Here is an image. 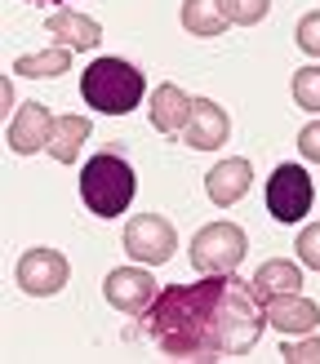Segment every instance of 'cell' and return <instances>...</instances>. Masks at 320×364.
Segmentation results:
<instances>
[{"instance_id": "52a82bcc", "label": "cell", "mask_w": 320, "mask_h": 364, "mask_svg": "<svg viewBox=\"0 0 320 364\" xmlns=\"http://www.w3.org/2000/svg\"><path fill=\"white\" fill-rule=\"evenodd\" d=\"M311 178L302 165H280L272 178H267V209H272L276 223H302V213L311 209Z\"/></svg>"}, {"instance_id": "9a60e30c", "label": "cell", "mask_w": 320, "mask_h": 364, "mask_svg": "<svg viewBox=\"0 0 320 364\" xmlns=\"http://www.w3.org/2000/svg\"><path fill=\"white\" fill-rule=\"evenodd\" d=\"M187 120H191V98L178 85H160L156 94H151V129L178 138V134L187 129Z\"/></svg>"}, {"instance_id": "d6986e66", "label": "cell", "mask_w": 320, "mask_h": 364, "mask_svg": "<svg viewBox=\"0 0 320 364\" xmlns=\"http://www.w3.org/2000/svg\"><path fill=\"white\" fill-rule=\"evenodd\" d=\"M71 67V49L53 45V49H41V53H23V58L14 63L18 76H31V80H49V76H63Z\"/></svg>"}, {"instance_id": "44dd1931", "label": "cell", "mask_w": 320, "mask_h": 364, "mask_svg": "<svg viewBox=\"0 0 320 364\" xmlns=\"http://www.w3.org/2000/svg\"><path fill=\"white\" fill-rule=\"evenodd\" d=\"M223 14H227V23H236V27H254L267 18V9H272V0H218Z\"/></svg>"}, {"instance_id": "603a6c76", "label": "cell", "mask_w": 320, "mask_h": 364, "mask_svg": "<svg viewBox=\"0 0 320 364\" xmlns=\"http://www.w3.org/2000/svg\"><path fill=\"white\" fill-rule=\"evenodd\" d=\"M284 364H320V338H302V342H289L280 351Z\"/></svg>"}, {"instance_id": "5b68a950", "label": "cell", "mask_w": 320, "mask_h": 364, "mask_svg": "<svg viewBox=\"0 0 320 364\" xmlns=\"http://www.w3.org/2000/svg\"><path fill=\"white\" fill-rule=\"evenodd\" d=\"M245 231L236 223H209L196 231V240H191V267L201 271V276H231V271L240 267L245 258Z\"/></svg>"}, {"instance_id": "7402d4cb", "label": "cell", "mask_w": 320, "mask_h": 364, "mask_svg": "<svg viewBox=\"0 0 320 364\" xmlns=\"http://www.w3.org/2000/svg\"><path fill=\"white\" fill-rule=\"evenodd\" d=\"M298 258H302V267H311V271H320V223H311V227H302L298 231Z\"/></svg>"}, {"instance_id": "d4e9b609", "label": "cell", "mask_w": 320, "mask_h": 364, "mask_svg": "<svg viewBox=\"0 0 320 364\" xmlns=\"http://www.w3.org/2000/svg\"><path fill=\"white\" fill-rule=\"evenodd\" d=\"M298 151H302V160H311V165H320V120H311L307 129L298 134Z\"/></svg>"}, {"instance_id": "9c48e42d", "label": "cell", "mask_w": 320, "mask_h": 364, "mask_svg": "<svg viewBox=\"0 0 320 364\" xmlns=\"http://www.w3.org/2000/svg\"><path fill=\"white\" fill-rule=\"evenodd\" d=\"M67 276H71V267H67V258L58 249L36 245V249H27L23 258H18V284H23V294H31V298L58 294L67 284Z\"/></svg>"}, {"instance_id": "5bb4252c", "label": "cell", "mask_w": 320, "mask_h": 364, "mask_svg": "<svg viewBox=\"0 0 320 364\" xmlns=\"http://www.w3.org/2000/svg\"><path fill=\"white\" fill-rule=\"evenodd\" d=\"M45 31L53 36V45H63V49H94L102 41V27H98V18H89V14H76V9H58V14H49V23Z\"/></svg>"}, {"instance_id": "ba28073f", "label": "cell", "mask_w": 320, "mask_h": 364, "mask_svg": "<svg viewBox=\"0 0 320 364\" xmlns=\"http://www.w3.org/2000/svg\"><path fill=\"white\" fill-rule=\"evenodd\" d=\"M102 294H107V302L116 306V311H124V316H142L147 306L156 302V280H151V271L147 267H116V271H107V280H102Z\"/></svg>"}, {"instance_id": "277c9868", "label": "cell", "mask_w": 320, "mask_h": 364, "mask_svg": "<svg viewBox=\"0 0 320 364\" xmlns=\"http://www.w3.org/2000/svg\"><path fill=\"white\" fill-rule=\"evenodd\" d=\"M134 187H138L134 169H129V160H124L116 147L102 151V156H94L80 169V196H85V205L94 209L98 218H116V213L129 209Z\"/></svg>"}, {"instance_id": "8fae6325", "label": "cell", "mask_w": 320, "mask_h": 364, "mask_svg": "<svg viewBox=\"0 0 320 364\" xmlns=\"http://www.w3.org/2000/svg\"><path fill=\"white\" fill-rule=\"evenodd\" d=\"M231 134V120L227 112L213 98H191V120H187V129H183V142L196 151H218L223 142Z\"/></svg>"}, {"instance_id": "484cf974", "label": "cell", "mask_w": 320, "mask_h": 364, "mask_svg": "<svg viewBox=\"0 0 320 364\" xmlns=\"http://www.w3.org/2000/svg\"><path fill=\"white\" fill-rule=\"evenodd\" d=\"M0 102H5L0 112H9V102H14V85H9V80H0Z\"/></svg>"}, {"instance_id": "6da1fadb", "label": "cell", "mask_w": 320, "mask_h": 364, "mask_svg": "<svg viewBox=\"0 0 320 364\" xmlns=\"http://www.w3.org/2000/svg\"><path fill=\"white\" fill-rule=\"evenodd\" d=\"M227 294V276H205L196 284H169L142 311L147 333L160 351L174 360H218L213 333H218V306Z\"/></svg>"}, {"instance_id": "2e32d148", "label": "cell", "mask_w": 320, "mask_h": 364, "mask_svg": "<svg viewBox=\"0 0 320 364\" xmlns=\"http://www.w3.org/2000/svg\"><path fill=\"white\" fill-rule=\"evenodd\" d=\"M89 129H94V124H89V116H53V129H49L45 151L58 160V165H71V160L80 156Z\"/></svg>"}, {"instance_id": "3957f363", "label": "cell", "mask_w": 320, "mask_h": 364, "mask_svg": "<svg viewBox=\"0 0 320 364\" xmlns=\"http://www.w3.org/2000/svg\"><path fill=\"white\" fill-rule=\"evenodd\" d=\"M262 302L254 294V284L240 276H227V294L218 306V333H213V351L218 355H240L262 338Z\"/></svg>"}, {"instance_id": "cb8c5ba5", "label": "cell", "mask_w": 320, "mask_h": 364, "mask_svg": "<svg viewBox=\"0 0 320 364\" xmlns=\"http://www.w3.org/2000/svg\"><path fill=\"white\" fill-rule=\"evenodd\" d=\"M298 45L307 49L311 58H320V9H311V14L298 23Z\"/></svg>"}, {"instance_id": "4fadbf2b", "label": "cell", "mask_w": 320, "mask_h": 364, "mask_svg": "<svg viewBox=\"0 0 320 364\" xmlns=\"http://www.w3.org/2000/svg\"><path fill=\"white\" fill-rule=\"evenodd\" d=\"M249 182H254V165L240 160V156H231V160H223V165H213L205 173V191H209V200L218 209H227L249 191Z\"/></svg>"}, {"instance_id": "ac0fdd59", "label": "cell", "mask_w": 320, "mask_h": 364, "mask_svg": "<svg viewBox=\"0 0 320 364\" xmlns=\"http://www.w3.org/2000/svg\"><path fill=\"white\" fill-rule=\"evenodd\" d=\"M183 27L191 36H223L227 14H223L218 0H183Z\"/></svg>"}, {"instance_id": "8992f818", "label": "cell", "mask_w": 320, "mask_h": 364, "mask_svg": "<svg viewBox=\"0 0 320 364\" xmlns=\"http://www.w3.org/2000/svg\"><path fill=\"white\" fill-rule=\"evenodd\" d=\"M174 249H178V235H174V227L160 213H138V218H129V227H124V253H129L134 262L160 267V262L174 258Z\"/></svg>"}, {"instance_id": "ffe728a7", "label": "cell", "mask_w": 320, "mask_h": 364, "mask_svg": "<svg viewBox=\"0 0 320 364\" xmlns=\"http://www.w3.org/2000/svg\"><path fill=\"white\" fill-rule=\"evenodd\" d=\"M289 89H294V102L302 112H320V67H298Z\"/></svg>"}, {"instance_id": "4316f807", "label": "cell", "mask_w": 320, "mask_h": 364, "mask_svg": "<svg viewBox=\"0 0 320 364\" xmlns=\"http://www.w3.org/2000/svg\"><path fill=\"white\" fill-rule=\"evenodd\" d=\"M36 5H58V0H36Z\"/></svg>"}, {"instance_id": "7a4b0ae2", "label": "cell", "mask_w": 320, "mask_h": 364, "mask_svg": "<svg viewBox=\"0 0 320 364\" xmlns=\"http://www.w3.org/2000/svg\"><path fill=\"white\" fill-rule=\"evenodd\" d=\"M142 89H147V76L124 58H98V63H89L85 76H80L85 102L94 107V112H102V116L134 112L142 102Z\"/></svg>"}, {"instance_id": "e0dca14e", "label": "cell", "mask_w": 320, "mask_h": 364, "mask_svg": "<svg viewBox=\"0 0 320 364\" xmlns=\"http://www.w3.org/2000/svg\"><path fill=\"white\" fill-rule=\"evenodd\" d=\"M254 294H258V302H267V298H276V294H298V284H302V271L294 267V262H262L258 271H254Z\"/></svg>"}, {"instance_id": "30bf717a", "label": "cell", "mask_w": 320, "mask_h": 364, "mask_svg": "<svg viewBox=\"0 0 320 364\" xmlns=\"http://www.w3.org/2000/svg\"><path fill=\"white\" fill-rule=\"evenodd\" d=\"M49 129H53L49 107H45V102H23V107L14 112L9 129H5V142H9L14 156H36V151H45Z\"/></svg>"}, {"instance_id": "7c38bea8", "label": "cell", "mask_w": 320, "mask_h": 364, "mask_svg": "<svg viewBox=\"0 0 320 364\" xmlns=\"http://www.w3.org/2000/svg\"><path fill=\"white\" fill-rule=\"evenodd\" d=\"M262 316H267L272 329L289 333V338H302V333H311L320 324V306L311 298H302V294H276V298L262 302Z\"/></svg>"}]
</instances>
